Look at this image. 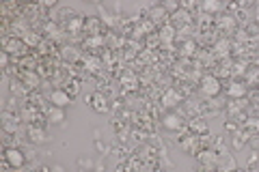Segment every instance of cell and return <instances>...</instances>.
<instances>
[{"label": "cell", "instance_id": "obj_27", "mask_svg": "<svg viewBox=\"0 0 259 172\" xmlns=\"http://www.w3.org/2000/svg\"><path fill=\"white\" fill-rule=\"evenodd\" d=\"M233 172H250V170H248V168H236Z\"/></svg>", "mask_w": 259, "mask_h": 172}, {"label": "cell", "instance_id": "obj_2", "mask_svg": "<svg viewBox=\"0 0 259 172\" xmlns=\"http://www.w3.org/2000/svg\"><path fill=\"white\" fill-rule=\"evenodd\" d=\"M28 50H30V47L24 43V39H20V37H5L3 39V52L11 54L15 61L24 59V56H28L30 54Z\"/></svg>", "mask_w": 259, "mask_h": 172}, {"label": "cell", "instance_id": "obj_15", "mask_svg": "<svg viewBox=\"0 0 259 172\" xmlns=\"http://www.w3.org/2000/svg\"><path fill=\"white\" fill-rule=\"evenodd\" d=\"M22 39H24V43H26V45L30 47V50H32V47L37 50V47L44 43V39H46V37H44V32H41V30H32V28H30V30L26 32V35L22 37Z\"/></svg>", "mask_w": 259, "mask_h": 172}, {"label": "cell", "instance_id": "obj_23", "mask_svg": "<svg viewBox=\"0 0 259 172\" xmlns=\"http://www.w3.org/2000/svg\"><path fill=\"white\" fill-rule=\"evenodd\" d=\"M11 54H7V52H0V67L3 69H9L11 67Z\"/></svg>", "mask_w": 259, "mask_h": 172}, {"label": "cell", "instance_id": "obj_3", "mask_svg": "<svg viewBox=\"0 0 259 172\" xmlns=\"http://www.w3.org/2000/svg\"><path fill=\"white\" fill-rule=\"evenodd\" d=\"M82 50L71 43H65L59 47V59L63 61V65H67V67H71V65H78L80 61H82Z\"/></svg>", "mask_w": 259, "mask_h": 172}, {"label": "cell", "instance_id": "obj_12", "mask_svg": "<svg viewBox=\"0 0 259 172\" xmlns=\"http://www.w3.org/2000/svg\"><path fill=\"white\" fill-rule=\"evenodd\" d=\"M89 103H91V108L95 110V112H100V114H104V112H108V97L104 95L102 91H95L93 95H89V99H87Z\"/></svg>", "mask_w": 259, "mask_h": 172}, {"label": "cell", "instance_id": "obj_17", "mask_svg": "<svg viewBox=\"0 0 259 172\" xmlns=\"http://www.w3.org/2000/svg\"><path fill=\"white\" fill-rule=\"evenodd\" d=\"M46 119H48V123H52V125H59V123L65 121V110L56 108V105H48L46 108Z\"/></svg>", "mask_w": 259, "mask_h": 172}, {"label": "cell", "instance_id": "obj_1", "mask_svg": "<svg viewBox=\"0 0 259 172\" xmlns=\"http://www.w3.org/2000/svg\"><path fill=\"white\" fill-rule=\"evenodd\" d=\"M199 91L205 99H216V97L223 93V82L216 76H212V73H205V76H201V80H199Z\"/></svg>", "mask_w": 259, "mask_h": 172}, {"label": "cell", "instance_id": "obj_22", "mask_svg": "<svg viewBox=\"0 0 259 172\" xmlns=\"http://www.w3.org/2000/svg\"><path fill=\"white\" fill-rule=\"evenodd\" d=\"M65 91H67L71 97H76L80 93V80L78 78H69L67 84H65Z\"/></svg>", "mask_w": 259, "mask_h": 172}, {"label": "cell", "instance_id": "obj_7", "mask_svg": "<svg viewBox=\"0 0 259 172\" xmlns=\"http://www.w3.org/2000/svg\"><path fill=\"white\" fill-rule=\"evenodd\" d=\"M225 95L229 97V99H246L248 95V86L244 84V80H236L233 78L229 84L225 88Z\"/></svg>", "mask_w": 259, "mask_h": 172}, {"label": "cell", "instance_id": "obj_25", "mask_svg": "<svg viewBox=\"0 0 259 172\" xmlns=\"http://www.w3.org/2000/svg\"><path fill=\"white\" fill-rule=\"evenodd\" d=\"M182 9H186V11L194 9V3H192V0H186V3H182Z\"/></svg>", "mask_w": 259, "mask_h": 172}, {"label": "cell", "instance_id": "obj_19", "mask_svg": "<svg viewBox=\"0 0 259 172\" xmlns=\"http://www.w3.org/2000/svg\"><path fill=\"white\" fill-rule=\"evenodd\" d=\"M227 9L223 3H218V0H205V3H201V11L207 13V15H221V11Z\"/></svg>", "mask_w": 259, "mask_h": 172}, {"label": "cell", "instance_id": "obj_18", "mask_svg": "<svg viewBox=\"0 0 259 172\" xmlns=\"http://www.w3.org/2000/svg\"><path fill=\"white\" fill-rule=\"evenodd\" d=\"M175 35H177V30L171 26V22H166L164 26H160V28H158V37H160L162 43H173Z\"/></svg>", "mask_w": 259, "mask_h": 172}, {"label": "cell", "instance_id": "obj_21", "mask_svg": "<svg viewBox=\"0 0 259 172\" xmlns=\"http://www.w3.org/2000/svg\"><path fill=\"white\" fill-rule=\"evenodd\" d=\"M242 127H244L250 136H259V117H248Z\"/></svg>", "mask_w": 259, "mask_h": 172}, {"label": "cell", "instance_id": "obj_5", "mask_svg": "<svg viewBox=\"0 0 259 172\" xmlns=\"http://www.w3.org/2000/svg\"><path fill=\"white\" fill-rule=\"evenodd\" d=\"M22 121H24V119H22L20 112H9V110H5V112H3V132H5L7 136H18Z\"/></svg>", "mask_w": 259, "mask_h": 172}, {"label": "cell", "instance_id": "obj_24", "mask_svg": "<svg viewBox=\"0 0 259 172\" xmlns=\"http://www.w3.org/2000/svg\"><path fill=\"white\" fill-rule=\"evenodd\" d=\"M248 142H250V146H253V149H255V151L259 149V136H253V138H250V140H248Z\"/></svg>", "mask_w": 259, "mask_h": 172}, {"label": "cell", "instance_id": "obj_4", "mask_svg": "<svg viewBox=\"0 0 259 172\" xmlns=\"http://www.w3.org/2000/svg\"><path fill=\"white\" fill-rule=\"evenodd\" d=\"M5 166L13 168V170H22L26 166V153H24L20 146H13V149L5 151Z\"/></svg>", "mask_w": 259, "mask_h": 172}, {"label": "cell", "instance_id": "obj_6", "mask_svg": "<svg viewBox=\"0 0 259 172\" xmlns=\"http://www.w3.org/2000/svg\"><path fill=\"white\" fill-rule=\"evenodd\" d=\"M162 127L168 129V132H182V129L188 127V123L184 121L182 114H177V112H166L164 117H162Z\"/></svg>", "mask_w": 259, "mask_h": 172}, {"label": "cell", "instance_id": "obj_8", "mask_svg": "<svg viewBox=\"0 0 259 172\" xmlns=\"http://www.w3.org/2000/svg\"><path fill=\"white\" fill-rule=\"evenodd\" d=\"M71 99H74V97L65 91V88H54V91L48 93V103L56 105V108H63V110L71 103Z\"/></svg>", "mask_w": 259, "mask_h": 172}, {"label": "cell", "instance_id": "obj_13", "mask_svg": "<svg viewBox=\"0 0 259 172\" xmlns=\"http://www.w3.org/2000/svg\"><path fill=\"white\" fill-rule=\"evenodd\" d=\"M18 80H22L24 84H26L30 91H37L39 88V84H41V76H39L37 71H20V76H18Z\"/></svg>", "mask_w": 259, "mask_h": 172}, {"label": "cell", "instance_id": "obj_11", "mask_svg": "<svg viewBox=\"0 0 259 172\" xmlns=\"http://www.w3.org/2000/svg\"><path fill=\"white\" fill-rule=\"evenodd\" d=\"M182 101H184V95L177 91V88H168V91H164V95H162V105H164L168 112H173Z\"/></svg>", "mask_w": 259, "mask_h": 172}, {"label": "cell", "instance_id": "obj_16", "mask_svg": "<svg viewBox=\"0 0 259 172\" xmlns=\"http://www.w3.org/2000/svg\"><path fill=\"white\" fill-rule=\"evenodd\" d=\"M180 54H182V59H194V56L199 54V43H197V39H186L184 45L180 47Z\"/></svg>", "mask_w": 259, "mask_h": 172}, {"label": "cell", "instance_id": "obj_14", "mask_svg": "<svg viewBox=\"0 0 259 172\" xmlns=\"http://www.w3.org/2000/svg\"><path fill=\"white\" fill-rule=\"evenodd\" d=\"M26 136H28V140L32 144H41L46 140V129L44 125H37V123H30V125L26 127Z\"/></svg>", "mask_w": 259, "mask_h": 172}, {"label": "cell", "instance_id": "obj_10", "mask_svg": "<svg viewBox=\"0 0 259 172\" xmlns=\"http://www.w3.org/2000/svg\"><path fill=\"white\" fill-rule=\"evenodd\" d=\"M145 18L151 20V22L160 28V26H164V24L168 22V18H171V15L166 13V9H164L162 5H156V7H149V9H147V15H145Z\"/></svg>", "mask_w": 259, "mask_h": 172}, {"label": "cell", "instance_id": "obj_20", "mask_svg": "<svg viewBox=\"0 0 259 172\" xmlns=\"http://www.w3.org/2000/svg\"><path fill=\"white\" fill-rule=\"evenodd\" d=\"M186 129H188L192 136H205V134H207V125H205V121H203V119H194V121H190Z\"/></svg>", "mask_w": 259, "mask_h": 172}, {"label": "cell", "instance_id": "obj_26", "mask_svg": "<svg viewBox=\"0 0 259 172\" xmlns=\"http://www.w3.org/2000/svg\"><path fill=\"white\" fill-rule=\"evenodd\" d=\"M255 22H259V5H255Z\"/></svg>", "mask_w": 259, "mask_h": 172}, {"label": "cell", "instance_id": "obj_9", "mask_svg": "<svg viewBox=\"0 0 259 172\" xmlns=\"http://www.w3.org/2000/svg\"><path fill=\"white\" fill-rule=\"evenodd\" d=\"M106 32V26H104L102 18L97 15H91V18H84V37H97Z\"/></svg>", "mask_w": 259, "mask_h": 172}]
</instances>
